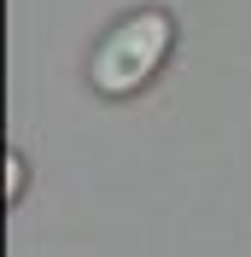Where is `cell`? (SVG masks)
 I'll return each instance as SVG.
<instances>
[{
  "label": "cell",
  "instance_id": "cell-2",
  "mask_svg": "<svg viewBox=\"0 0 251 257\" xmlns=\"http://www.w3.org/2000/svg\"><path fill=\"white\" fill-rule=\"evenodd\" d=\"M24 170H30V164L18 158V152H6V205H18V199H24Z\"/></svg>",
  "mask_w": 251,
  "mask_h": 257
},
{
  "label": "cell",
  "instance_id": "cell-1",
  "mask_svg": "<svg viewBox=\"0 0 251 257\" xmlns=\"http://www.w3.org/2000/svg\"><path fill=\"white\" fill-rule=\"evenodd\" d=\"M175 53V18L164 6H141V12L117 18L99 35L94 59H88V82L105 99H129L164 70V59Z\"/></svg>",
  "mask_w": 251,
  "mask_h": 257
}]
</instances>
